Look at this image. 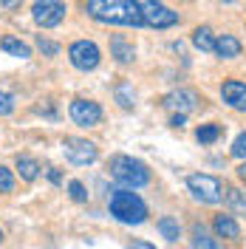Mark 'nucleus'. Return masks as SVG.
<instances>
[{"label": "nucleus", "mask_w": 246, "mask_h": 249, "mask_svg": "<svg viewBox=\"0 0 246 249\" xmlns=\"http://www.w3.org/2000/svg\"><path fill=\"white\" fill-rule=\"evenodd\" d=\"M85 12L105 26H133V29L144 26L141 12L136 9L133 0H88Z\"/></svg>", "instance_id": "nucleus-1"}, {"label": "nucleus", "mask_w": 246, "mask_h": 249, "mask_svg": "<svg viewBox=\"0 0 246 249\" xmlns=\"http://www.w3.org/2000/svg\"><path fill=\"white\" fill-rule=\"evenodd\" d=\"M108 170H110V176H113L119 184L130 187V190L150 184V170H147V164L139 161V159H133V156H124V153L110 156L108 159Z\"/></svg>", "instance_id": "nucleus-2"}, {"label": "nucleus", "mask_w": 246, "mask_h": 249, "mask_svg": "<svg viewBox=\"0 0 246 249\" xmlns=\"http://www.w3.org/2000/svg\"><path fill=\"white\" fill-rule=\"evenodd\" d=\"M110 215L122 224H144L147 221V204L133 190H113L108 198Z\"/></svg>", "instance_id": "nucleus-3"}, {"label": "nucleus", "mask_w": 246, "mask_h": 249, "mask_svg": "<svg viewBox=\"0 0 246 249\" xmlns=\"http://www.w3.org/2000/svg\"><path fill=\"white\" fill-rule=\"evenodd\" d=\"M187 190L201 204H221L224 201V187L210 173H193V176H187Z\"/></svg>", "instance_id": "nucleus-4"}, {"label": "nucleus", "mask_w": 246, "mask_h": 249, "mask_svg": "<svg viewBox=\"0 0 246 249\" xmlns=\"http://www.w3.org/2000/svg\"><path fill=\"white\" fill-rule=\"evenodd\" d=\"M133 3H136V9L141 12L144 26H150V29H170V26L178 23V12L167 9L161 0H133Z\"/></svg>", "instance_id": "nucleus-5"}, {"label": "nucleus", "mask_w": 246, "mask_h": 249, "mask_svg": "<svg viewBox=\"0 0 246 249\" xmlns=\"http://www.w3.org/2000/svg\"><path fill=\"white\" fill-rule=\"evenodd\" d=\"M62 153H65V159H68L71 164H77V167H85V164L96 161L99 150H96V144H93V142L79 139V136H71V139L62 142Z\"/></svg>", "instance_id": "nucleus-6"}, {"label": "nucleus", "mask_w": 246, "mask_h": 249, "mask_svg": "<svg viewBox=\"0 0 246 249\" xmlns=\"http://www.w3.org/2000/svg\"><path fill=\"white\" fill-rule=\"evenodd\" d=\"M68 57H71V65L79 68V71H93L99 65V60H102L99 46L91 43V40H77L74 46L68 48Z\"/></svg>", "instance_id": "nucleus-7"}, {"label": "nucleus", "mask_w": 246, "mask_h": 249, "mask_svg": "<svg viewBox=\"0 0 246 249\" xmlns=\"http://www.w3.org/2000/svg\"><path fill=\"white\" fill-rule=\"evenodd\" d=\"M65 6L57 3V0H48V3H37L34 9H31V17H34V23L37 26H43V29H54V26H60L62 17H65Z\"/></svg>", "instance_id": "nucleus-8"}, {"label": "nucleus", "mask_w": 246, "mask_h": 249, "mask_svg": "<svg viewBox=\"0 0 246 249\" xmlns=\"http://www.w3.org/2000/svg\"><path fill=\"white\" fill-rule=\"evenodd\" d=\"M71 119L82 127H96L102 122V108L91 99H74L71 102Z\"/></svg>", "instance_id": "nucleus-9"}, {"label": "nucleus", "mask_w": 246, "mask_h": 249, "mask_svg": "<svg viewBox=\"0 0 246 249\" xmlns=\"http://www.w3.org/2000/svg\"><path fill=\"white\" fill-rule=\"evenodd\" d=\"M201 96L195 91H190V88H178V91H173L164 99V108L176 110V113H193V110L198 108Z\"/></svg>", "instance_id": "nucleus-10"}, {"label": "nucleus", "mask_w": 246, "mask_h": 249, "mask_svg": "<svg viewBox=\"0 0 246 249\" xmlns=\"http://www.w3.org/2000/svg\"><path fill=\"white\" fill-rule=\"evenodd\" d=\"M221 96H224V102H227L232 110H246V82L227 79V82L221 85Z\"/></svg>", "instance_id": "nucleus-11"}, {"label": "nucleus", "mask_w": 246, "mask_h": 249, "mask_svg": "<svg viewBox=\"0 0 246 249\" xmlns=\"http://www.w3.org/2000/svg\"><path fill=\"white\" fill-rule=\"evenodd\" d=\"M110 57L116 62H122V65H127V62L136 60V48L130 46L122 34H113V37H110Z\"/></svg>", "instance_id": "nucleus-12"}, {"label": "nucleus", "mask_w": 246, "mask_h": 249, "mask_svg": "<svg viewBox=\"0 0 246 249\" xmlns=\"http://www.w3.org/2000/svg\"><path fill=\"white\" fill-rule=\"evenodd\" d=\"M241 40L238 37H232V34H221L215 40V54L221 60H235V57H241Z\"/></svg>", "instance_id": "nucleus-13"}, {"label": "nucleus", "mask_w": 246, "mask_h": 249, "mask_svg": "<svg viewBox=\"0 0 246 249\" xmlns=\"http://www.w3.org/2000/svg\"><path fill=\"white\" fill-rule=\"evenodd\" d=\"M212 230H215L218 238H227V241H238L241 238V227H238V221L232 215H215Z\"/></svg>", "instance_id": "nucleus-14"}, {"label": "nucleus", "mask_w": 246, "mask_h": 249, "mask_svg": "<svg viewBox=\"0 0 246 249\" xmlns=\"http://www.w3.org/2000/svg\"><path fill=\"white\" fill-rule=\"evenodd\" d=\"M224 201L235 215H246V193L238 190V187H227L224 190Z\"/></svg>", "instance_id": "nucleus-15"}, {"label": "nucleus", "mask_w": 246, "mask_h": 249, "mask_svg": "<svg viewBox=\"0 0 246 249\" xmlns=\"http://www.w3.org/2000/svg\"><path fill=\"white\" fill-rule=\"evenodd\" d=\"M190 249H224V244L218 241V238H210V235L204 232V227H193V244Z\"/></svg>", "instance_id": "nucleus-16"}, {"label": "nucleus", "mask_w": 246, "mask_h": 249, "mask_svg": "<svg viewBox=\"0 0 246 249\" xmlns=\"http://www.w3.org/2000/svg\"><path fill=\"white\" fill-rule=\"evenodd\" d=\"M0 48L6 51V54H12V57H20V60H29L31 57V48L23 43V40H17V37H3L0 40Z\"/></svg>", "instance_id": "nucleus-17"}, {"label": "nucleus", "mask_w": 246, "mask_h": 249, "mask_svg": "<svg viewBox=\"0 0 246 249\" xmlns=\"http://www.w3.org/2000/svg\"><path fill=\"white\" fill-rule=\"evenodd\" d=\"M158 232H161V238H167L170 244H176L178 238H181V227H178V221L173 215H164V218H158Z\"/></svg>", "instance_id": "nucleus-18"}, {"label": "nucleus", "mask_w": 246, "mask_h": 249, "mask_svg": "<svg viewBox=\"0 0 246 249\" xmlns=\"http://www.w3.org/2000/svg\"><path fill=\"white\" fill-rule=\"evenodd\" d=\"M193 46L204 51V54H210V51H215V40H212V31L207 29V26H198V29L193 31Z\"/></svg>", "instance_id": "nucleus-19"}, {"label": "nucleus", "mask_w": 246, "mask_h": 249, "mask_svg": "<svg viewBox=\"0 0 246 249\" xmlns=\"http://www.w3.org/2000/svg\"><path fill=\"white\" fill-rule=\"evenodd\" d=\"M17 170H20V178L23 181H34L40 176V164L31 156H17Z\"/></svg>", "instance_id": "nucleus-20"}, {"label": "nucleus", "mask_w": 246, "mask_h": 249, "mask_svg": "<svg viewBox=\"0 0 246 249\" xmlns=\"http://www.w3.org/2000/svg\"><path fill=\"white\" fill-rule=\"evenodd\" d=\"M113 93H116V102H119L122 108H133V105H136V93H133V85H127V82H119Z\"/></svg>", "instance_id": "nucleus-21"}, {"label": "nucleus", "mask_w": 246, "mask_h": 249, "mask_svg": "<svg viewBox=\"0 0 246 249\" xmlns=\"http://www.w3.org/2000/svg\"><path fill=\"white\" fill-rule=\"evenodd\" d=\"M195 139L201 144H212V142L221 139V124H201L198 130H195Z\"/></svg>", "instance_id": "nucleus-22"}, {"label": "nucleus", "mask_w": 246, "mask_h": 249, "mask_svg": "<svg viewBox=\"0 0 246 249\" xmlns=\"http://www.w3.org/2000/svg\"><path fill=\"white\" fill-rule=\"evenodd\" d=\"M12 190H15V176L9 167L0 164V193H12Z\"/></svg>", "instance_id": "nucleus-23"}, {"label": "nucleus", "mask_w": 246, "mask_h": 249, "mask_svg": "<svg viewBox=\"0 0 246 249\" xmlns=\"http://www.w3.org/2000/svg\"><path fill=\"white\" fill-rule=\"evenodd\" d=\"M37 48H40L46 57H57V54H60V46H57L54 40H46V37H37Z\"/></svg>", "instance_id": "nucleus-24"}, {"label": "nucleus", "mask_w": 246, "mask_h": 249, "mask_svg": "<svg viewBox=\"0 0 246 249\" xmlns=\"http://www.w3.org/2000/svg\"><path fill=\"white\" fill-rule=\"evenodd\" d=\"M15 110V93L0 91V116H9Z\"/></svg>", "instance_id": "nucleus-25"}, {"label": "nucleus", "mask_w": 246, "mask_h": 249, "mask_svg": "<svg viewBox=\"0 0 246 249\" xmlns=\"http://www.w3.org/2000/svg\"><path fill=\"white\" fill-rule=\"evenodd\" d=\"M229 153L235 156V159H241V161H246V133H241V136H238V139L232 142Z\"/></svg>", "instance_id": "nucleus-26"}, {"label": "nucleus", "mask_w": 246, "mask_h": 249, "mask_svg": "<svg viewBox=\"0 0 246 249\" xmlns=\"http://www.w3.org/2000/svg\"><path fill=\"white\" fill-rule=\"evenodd\" d=\"M68 193H71V198H74L77 204L88 201V193H85V187H82V181H71V184H68Z\"/></svg>", "instance_id": "nucleus-27"}, {"label": "nucleus", "mask_w": 246, "mask_h": 249, "mask_svg": "<svg viewBox=\"0 0 246 249\" xmlns=\"http://www.w3.org/2000/svg\"><path fill=\"white\" fill-rule=\"evenodd\" d=\"M184 119H187V113H173L170 124H173V127H184Z\"/></svg>", "instance_id": "nucleus-28"}, {"label": "nucleus", "mask_w": 246, "mask_h": 249, "mask_svg": "<svg viewBox=\"0 0 246 249\" xmlns=\"http://www.w3.org/2000/svg\"><path fill=\"white\" fill-rule=\"evenodd\" d=\"M127 249H156V247L150 244V241H133V244H130Z\"/></svg>", "instance_id": "nucleus-29"}, {"label": "nucleus", "mask_w": 246, "mask_h": 249, "mask_svg": "<svg viewBox=\"0 0 246 249\" xmlns=\"http://www.w3.org/2000/svg\"><path fill=\"white\" fill-rule=\"evenodd\" d=\"M0 3H3V6H6V9H17V6H20V3H23V0H0Z\"/></svg>", "instance_id": "nucleus-30"}, {"label": "nucleus", "mask_w": 246, "mask_h": 249, "mask_svg": "<svg viewBox=\"0 0 246 249\" xmlns=\"http://www.w3.org/2000/svg\"><path fill=\"white\" fill-rule=\"evenodd\" d=\"M238 178L246 181V161H241V167H238Z\"/></svg>", "instance_id": "nucleus-31"}, {"label": "nucleus", "mask_w": 246, "mask_h": 249, "mask_svg": "<svg viewBox=\"0 0 246 249\" xmlns=\"http://www.w3.org/2000/svg\"><path fill=\"white\" fill-rule=\"evenodd\" d=\"M48 178H51V181H54V184H60V173L54 170V167H51V173H48Z\"/></svg>", "instance_id": "nucleus-32"}, {"label": "nucleus", "mask_w": 246, "mask_h": 249, "mask_svg": "<svg viewBox=\"0 0 246 249\" xmlns=\"http://www.w3.org/2000/svg\"><path fill=\"white\" fill-rule=\"evenodd\" d=\"M0 241H3V230H0Z\"/></svg>", "instance_id": "nucleus-33"}, {"label": "nucleus", "mask_w": 246, "mask_h": 249, "mask_svg": "<svg viewBox=\"0 0 246 249\" xmlns=\"http://www.w3.org/2000/svg\"><path fill=\"white\" fill-rule=\"evenodd\" d=\"M221 3H232V0H221Z\"/></svg>", "instance_id": "nucleus-34"}, {"label": "nucleus", "mask_w": 246, "mask_h": 249, "mask_svg": "<svg viewBox=\"0 0 246 249\" xmlns=\"http://www.w3.org/2000/svg\"><path fill=\"white\" fill-rule=\"evenodd\" d=\"M37 3H48V0H37Z\"/></svg>", "instance_id": "nucleus-35"}]
</instances>
